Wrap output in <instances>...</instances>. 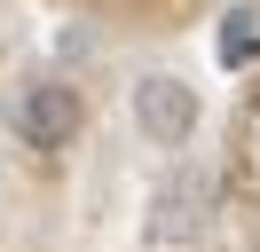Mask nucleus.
Instances as JSON below:
<instances>
[{
  "instance_id": "obj_1",
  "label": "nucleus",
  "mask_w": 260,
  "mask_h": 252,
  "mask_svg": "<svg viewBox=\"0 0 260 252\" xmlns=\"http://www.w3.org/2000/svg\"><path fill=\"white\" fill-rule=\"evenodd\" d=\"M0 118H8V134L24 142V150H63L71 134H79V87H71V79H16V87H8V103H0Z\"/></svg>"
},
{
  "instance_id": "obj_2",
  "label": "nucleus",
  "mask_w": 260,
  "mask_h": 252,
  "mask_svg": "<svg viewBox=\"0 0 260 252\" xmlns=\"http://www.w3.org/2000/svg\"><path fill=\"white\" fill-rule=\"evenodd\" d=\"M213 205H221V181H213L205 166H181L174 181L150 197V236H158V244H189V236L213 229Z\"/></svg>"
},
{
  "instance_id": "obj_3",
  "label": "nucleus",
  "mask_w": 260,
  "mask_h": 252,
  "mask_svg": "<svg viewBox=\"0 0 260 252\" xmlns=\"http://www.w3.org/2000/svg\"><path fill=\"white\" fill-rule=\"evenodd\" d=\"M134 126H142L158 150H181V142L197 134V87H189V79H174V71L134 79Z\"/></svg>"
},
{
  "instance_id": "obj_4",
  "label": "nucleus",
  "mask_w": 260,
  "mask_h": 252,
  "mask_svg": "<svg viewBox=\"0 0 260 252\" xmlns=\"http://www.w3.org/2000/svg\"><path fill=\"white\" fill-rule=\"evenodd\" d=\"M244 150H252V173H260V118H252V134H244Z\"/></svg>"
}]
</instances>
